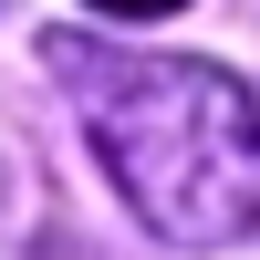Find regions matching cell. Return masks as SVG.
<instances>
[{"label":"cell","mask_w":260,"mask_h":260,"mask_svg":"<svg viewBox=\"0 0 260 260\" xmlns=\"http://www.w3.org/2000/svg\"><path fill=\"white\" fill-rule=\"evenodd\" d=\"M83 11H115V21H167V11H187V0H83Z\"/></svg>","instance_id":"7a4b0ae2"},{"label":"cell","mask_w":260,"mask_h":260,"mask_svg":"<svg viewBox=\"0 0 260 260\" xmlns=\"http://www.w3.org/2000/svg\"><path fill=\"white\" fill-rule=\"evenodd\" d=\"M52 83L73 94L83 146L115 198L167 250H229L260 229V94L198 52H125V42L52 31Z\"/></svg>","instance_id":"6da1fadb"}]
</instances>
